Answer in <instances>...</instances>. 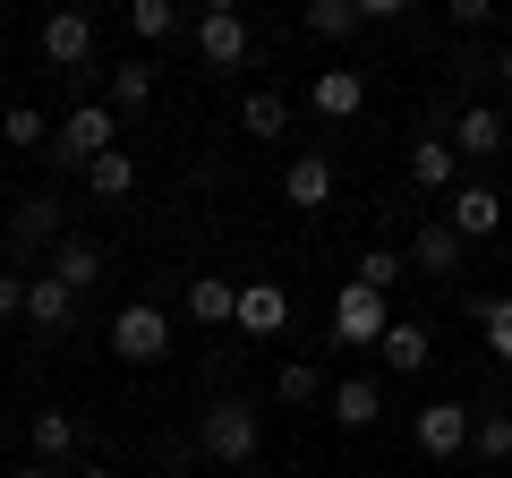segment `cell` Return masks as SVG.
I'll return each mask as SVG.
<instances>
[{
  "instance_id": "cell-25",
  "label": "cell",
  "mask_w": 512,
  "mask_h": 478,
  "mask_svg": "<svg viewBox=\"0 0 512 478\" xmlns=\"http://www.w3.org/2000/svg\"><path fill=\"white\" fill-rule=\"evenodd\" d=\"M180 0H128V35H146V43H163V35H180Z\"/></svg>"
},
{
  "instance_id": "cell-1",
  "label": "cell",
  "mask_w": 512,
  "mask_h": 478,
  "mask_svg": "<svg viewBox=\"0 0 512 478\" xmlns=\"http://www.w3.org/2000/svg\"><path fill=\"white\" fill-rule=\"evenodd\" d=\"M197 453L222 461V470H239V461L265 453V419H256V402H239V393H222L214 410L197 419Z\"/></svg>"
},
{
  "instance_id": "cell-28",
  "label": "cell",
  "mask_w": 512,
  "mask_h": 478,
  "mask_svg": "<svg viewBox=\"0 0 512 478\" xmlns=\"http://www.w3.org/2000/svg\"><path fill=\"white\" fill-rule=\"evenodd\" d=\"M478 333H487L495 368H512V291L504 299H478Z\"/></svg>"
},
{
  "instance_id": "cell-23",
  "label": "cell",
  "mask_w": 512,
  "mask_h": 478,
  "mask_svg": "<svg viewBox=\"0 0 512 478\" xmlns=\"http://www.w3.org/2000/svg\"><path fill=\"white\" fill-rule=\"evenodd\" d=\"M470 453L487 461V470H504V461H512V410H478V427H470Z\"/></svg>"
},
{
  "instance_id": "cell-34",
  "label": "cell",
  "mask_w": 512,
  "mask_h": 478,
  "mask_svg": "<svg viewBox=\"0 0 512 478\" xmlns=\"http://www.w3.org/2000/svg\"><path fill=\"white\" fill-rule=\"evenodd\" d=\"M495 77H504V86H512V43H504V52H495Z\"/></svg>"
},
{
  "instance_id": "cell-17",
  "label": "cell",
  "mask_w": 512,
  "mask_h": 478,
  "mask_svg": "<svg viewBox=\"0 0 512 478\" xmlns=\"http://www.w3.org/2000/svg\"><path fill=\"white\" fill-rule=\"evenodd\" d=\"M188 316L197 325H239V282L231 274H188Z\"/></svg>"
},
{
  "instance_id": "cell-33",
  "label": "cell",
  "mask_w": 512,
  "mask_h": 478,
  "mask_svg": "<svg viewBox=\"0 0 512 478\" xmlns=\"http://www.w3.org/2000/svg\"><path fill=\"white\" fill-rule=\"evenodd\" d=\"M487 18H495L487 0H453V26H461V35H478V26H487Z\"/></svg>"
},
{
  "instance_id": "cell-30",
  "label": "cell",
  "mask_w": 512,
  "mask_h": 478,
  "mask_svg": "<svg viewBox=\"0 0 512 478\" xmlns=\"http://www.w3.org/2000/svg\"><path fill=\"white\" fill-rule=\"evenodd\" d=\"M274 393H282V402H291V410H299V402H325V393H333V385H325V376H316V368H308V359H282V376H274Z\"/></svg>"
},
{
  "instance_id": "cell-29",
  "label": "cell",
  "mask_w": 512,
  "mask_h": 478,
  "mask_svg": "<svg viewBox=\"0 0 512 478\" xmlns=\"http://www.w3.org/2000/svg\"><path fill=\"white\" fill-rule=\"evenodd\" d=\"M299 18H308V35H350V26L367 18V0H308Z\"/></svg>"
},
{
  "instance_id": "cell-35",
  "label": "cell",
  "mask_w": 512,
  "mask_h": 478,
  "mask_svg": "<svg viewBox=\"0 0 512 478\" xmlns=\"http://www.w3.org/2000/svg\"><path fill=\"white\" fill-rule=\"evenodd\" d=\"M69 478H111V470H103V461H86V470H69Z\"/></svg>"
},
{
  "instance_id": "cell-13",
  "label": "cell",
  "mask_w": 512,
  "mask_h": 478,
  "mask_svg": "<svg viewBox=\"0 0 512 478\" xmlns=\"http://www.w3.org/2000/svg\"><path fill=\"white\" fill-rule=\"evenodd\" d=\"M410 180H419L427 197H453V188H461V154H453V137H427V129H419V146H410Z\"/></svg>"
},
{
  "instance_id": "cell-6",
  "label": "cell",
  "mask_w": 512,
  "mask_h": 478,
  "mask_svg": "<svg viewBox=\"0 0 512 478\" xmlns=\"http://www.w3.org/2000/svg\"><path fill=\"white\" fill-rule=\"evenodd\" d=\"M470 427H478V410H470V402H427L410 436H419V453H427V461H461V453H470Z\"/></svg>"
},
{
  "instance_id": "cell-27",
  "label": "cell",
  "mask_w": 512,
  "mask_h": 478,
  "mask_svg": "<svg viewBox=\"0 0 512 478\" xmlns=\"http://www.w3.org/2000/svg\"><path fill=\"white\" fill-rule=\"evenodd\" d=\"M146 103H154V60L111 69V111H146Z\"/></svg>"
},
{
  "instance_id": "cell-4",
  "label": "cell",
  "mask_w": 512,
  "mask_h": 478,
  "mask_svg": "<svg viewBox=\"0 0 512 478\" xmlns=\"http://www.w3.org/2000/svg\"><path fill=\"white\" fill-rule=\"evenodd\" d=\"M393 333V308H384V291H367V282H342V299H333V342L367 350Z\"/></svg>"
},
{
  "instance_id": "cell-21",
  "label": "cell",
  "mask_w": 512,
  "mask_h": 478,
  "mask_svg": "<svg viewBox=\"0 0 512 478\" xmlns=\"http://www.w3.org/2000/svg\"><path fill=\"white\" fill-rule=\"evenodd\" d=\"M52 282H69V291L86 299L94 282H103V248H86V239H60V248H52Z\"/></svg>"
},
{
  "instance_id": "cell-38",
  "label": "cell",
  "mask_w": 512,
  "mask_h": 478,
  "mask_svg": "<svg viewBox=\"0 0 512 478\" xmlns=\"http://www.w3.org/2000/svg\"><path fill=\"white\" fill-rule=\"evenodd\" d=\"M478 478H495V470H478Z\"/></svg>"
},
{
  "instance_id": "cell-12",
  "label": "cell",
  "mask_w": 512,
  "mask_h": 478,
  "mask_svg": "<svg viewBox=\"0 0 512 478\" xmlns=\"http://www.w3.org/2000/svg\"><path fill=\"white\" fill-rule=\"evenodd\" d=\"M461 248H470V239H461L444 214H427L419 239H410V274H461Z\"/></svg>"
},
{
  "instance_id": "cell-18",
  "label": "cell",
  "mask_w": 512,
  "mask_h": 478,
  "mask_svg": "<svg viewBox=\"0 0 512 478\" xmlns=\"http://www.w3.org/2000/svg\"><path fill=\"white\" fill-rule=\"evenodd\" d=\"M308 103L325 111V120H359V103H367V77H359V69H325V77L308 86Z\"/></svg>"
},
{
  "instance_id": "cell-8",
  "label": "cell",
  "mask_w": 512,
  "mask_h": 478,
  "mask_svg": "<svg viewBox=\"0 0 512 478\" xmlns=\"http://www.w3.org/2000/svg\"><path fill=\"white\" fill-rule=\"evenodd\" d=\"M444 222H453L461 239H495L504 231V197H495L487 180H461L453 197H444Z\"/></svg>"
},
{
  "instance_id": "cell-36",
  "label": "cell",
  "mask_w": 512,
  "mask_h": 478,
  "mask_svg": "<svg viewBox=\"0 0 512 478\" xmlns=\"http://www.w3.org/2000/svg\"><path fill=\"white\" fill-rule=\"evenodd\" d=\"M9 478H52V470H43V461H35V470H9Z\"/></svg>"
},
{
  "instance_id": "cell-31",
  "label": "cell",
  "mask_w": 512,
  "mask_h": 478,
  "mask_svg": "<svg viewBox=\"0 0 512 478\" xmlns=\"http://www.w3.org/2000/svg\"><path fill=\"white\" fill-rule=\"evenodd\" d=\"M402 274H410V265L393 257V248H367V257H359V274H350V282H367V291H393Z\"/></svg>"
},
{
  "instance_id": "cell-14",
  "label": "cell",
  "mask_w": 512,
  "mask_h": 478,
  "mask_svg": "<svg viewBox=\"0 0 512 478\" xmlns=\"http://www.w3.org/2000/svg\"><path fill=\"white\" fill-rule=\"evenodd\" d=\"M282 205H291V214L333 205V163H325V154H291V171H282Z\"/></svg>"
},
{
  "instance_id": "cell-11",
  "label": "cell",
  "mask_w": 512,
  "mask_h": 478,
  "mask_svg": "<svg viewBox=\"0 0 512 478\" xmlns=\"http://www.w3.org/2000/svg\"><path fill=\"white\" fill-rule=\"evenodd\" d=\"M43 60H52V69H86V60H94V18H86V9L43 18Z\"/></svg>"
},
{
  "instance_id": "cell-16",
  "label": "cell",
  "mask_w": 512,
  "mask_h": 478,
  "mask_svg": "<svg viewBox=\"0 0 512 478\" xmlns=\"http://www.w3.org/2000/svg\"><path fill=\"white\" fill-rule=\"evenodd\" d=\"M376 359L393 376H427V359H436V342H427V325H410V316H393V333L376 342Z\"/></svg>"
},
{
  "instance_id": "cell-7",
  "label": "cell",
  "mask_w": 512,
  "mask_h": 478,
  "mask_svg": "<svg viewBox=\"0 0 512 478\" xmlns=\"http://www.w3.org/2000/svg\"><path fill=\"white\" fill-rule=\"evenodd\" d=\"M35 248H60V197H18L9 205V265H26Z\"/></svg>"
},
{
  "instance_id": "cell-5",
  "label": "cell",
  "mask_w": 512,
  "mask_h": 478,
  "mask_svg": "<svg viewBox=\"0 0 512 478\" xmlns=\"http://www.w3.org/2000/svg\"><path fill=\"white\" fill-rule=\"evenodd\" d=\"M188 35H197L205 69H239V60H248V18H239L231 0H214V9H197V18H188Z\"/></svg>"
},
{
  "instance_id": "cell-22",
  "label": "cell",
  "mask_w": 512,
  "mask_h": 478,
  "mask_svg": "<svg viewBox=\"0 0 512 478\" xmlns=\"http://www.w3.org/2000/svg\"><path fill=\"white\" fill-rule=\"evenodd\" d=\"M128 188H137V154H128V146H111L103 154V163H86V197H128Z\"/></svg>"
},
{
  "instance_id": "cell-9",
  "label": "cell",
  "mask_w": 512,
  "mask_h": 478,
  "mask_svg": "<svg viewBox=\"0 0 512 478\" xmlns=\"http://www.w3.org/2000/svg\"><path fill=\"white\" fill-rule=\"evenodd\" d=\"M86 444H94V427L77 419V410H60V402L35 410V453H43V470H52V461H77Z\"/></svg>"
},
{
  "instance_id": "cell-2",
  "label": "cell",
  "mask_w": 512,
  "mask_h": 478,
  "mask_svg": "<svg viewBox=\"0 0 512 478\" xmlns=\"http://www.w3.org/2000/svg\"><path fill=\"white\" fill-rule=\"evenodd\" d=\"M111 146H120V111H111V103H77L69 120L52 129V163H69V171L103 163Z\"/></svg>"
},
{
  "instance_id": "cell-15",
  "label": "cell",
  "mask_w": 512,
  "mask_h": 478,
  "mask_svg": "<svg viewBox=\"0 0 512 478\" xmlns=\"http://www.w3.org/2000/svg\"><path fill=\"white\" fill-rule=\"evenodd\" d=\"M282 325H291V299H282V282H239V333L274 342Z\"/></svg>"
},
{
  "instance_id": "cell-26",
  "label": "cell",
  "mask_w": 512,
  "mask_h": 478,
  "mask_svg": "<svg viewBox=\"0 0 512 478\" xmlns=\"http://www.w3.org/2000/svg\"><path fill=\"white\" fill-rule=\"evenodd\" d=\"M239 120H248V137H282V129H291V103H282L274 86H256L248 103H239Z\"/></svg>"
},
{
  "instance_id": "cell-10",
  "label": "cell",
  "mask_w": 512,
  "mask_h": 478,
  "mask_svg": "<svg viewBox=\"0 0 512 478\" xmlns=\"http://www.w3.org/2000/svg\"><path fill=\"white\" fill-rule=\"evenodd\" d=\"M504 111L495 103H461V120H453V154L461 163H487V154H504Z\"/></svg>"
},
{
  "instance_id": "cell-20",
  "label": "cell",
  "mask_w": 512,
  "mask_h": 478,
  "mask_svg": "<svg viewBox=\"0 0 512 478\" xmlns=\"http://www.w3.org/2000/svg\"><path fill=\"white\" fill-rule=\"evenodd\" d=\"M325 410H333L342 427H376V419H384V393L367 385V376H342V385L325 393Z\"/></svg>"
},
{
  "instance_id": "cell-37",
  "label": "cell",
  "mask_w": 512,
  "mask_h": 478,
  "mask_svg": "<svg viewBox=\"0 0 512 478\" xmlns=\"http://www.w3.org/2000/svg\"><path fill=\"white\" fill-rule=\"evenodd\" d=\"M0 453H9V419H0Z\"/></svg>"
},
{
  "instance_id": "cell-19",
  "label": "cell",
  "mask_w": 512,
  "mask_h": 478,
  "mask_svg": "<svg viewBox=\"0 0 512 478\" xmlns=\"http://www.w3.org/2000/svg\"><path fill=\"white\" fill-rule=\"evenodd\" d=\"M69 316H77V291L52 282V274H35V291H26V325H35V333H69Z\"/></svg>"
},
{
  "instance_id": "cell-24",
  "label": "cell",
  "mask_w": 512,
  "mask_h": 478,
  "mask_svg": "<svg viewBox=\"0 0 512 478\" xmlns=\"http://www.w3.org/2000/svg\"><path fill=\"white\" fill-rule=\"evenodd\" d=\"M0 137H9L18 154H43V146H52V120H43L35 103H9V111H0Z\"/></svg>"
},
{
  "instance_id": "cell-32",
  "label": "cell",
  "mask_w": 512,
  "mask_h": 478,
  "mask_svg": "<svg viewBox=\"0 0 512 478\" xmlns=\"http://www.w3.org/2000/svg\"><path fill=\"white\" fill-rule=\"evenodd\" d=\"M26 291H35V274L26 265H0V316H26Z\"/></svg>"
},
{
  "instance_id": "cell-3",
  "label": "cell",
  "mask_w": 512,
  "mask_h": 478,
  "mask_svg": "<svg viewBox=\"0 0 512 478\" xmlns=\"http://www.w3.org/2000/svg\"><path fill=\"white\" fill-rule=\"evenodd\" d=\"M111 350H120L128 368H154V359H171V316L154 308V299H128V308L111 316Z\"/></svg>"
}]
</instances>
